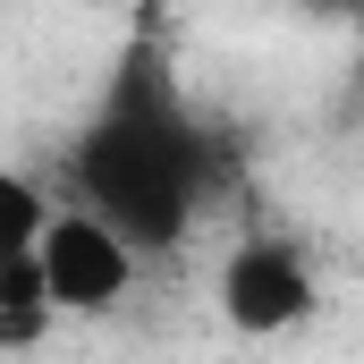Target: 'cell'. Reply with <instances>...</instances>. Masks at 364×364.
Segmentation results:
<instances>
[{"label": "cell", "mask_w": 364, "mask_h": 364, "mask_svg": "<svg viewBox=\"0 0 364 364\" xmlns=\"http://www.w3.org/2000/svg\"><path fill=\"white\" fill-rule=\"evenodd\" d=\"M212 296H220V322H229L237 339H288V331L314 322L322 279H314V263H305L296 237H263V229H255V237H237V246L220 255Z\"/></svg>", "instance_id": "7a4b0ae2"}, {"label": "cell", "mask_w": 364, "mask_h": 364, "mask_svg": "<svg viewBox=\"0 0 364 364\" xmlns=\"http://www.w3.org/2000/svg\"><path fill=\"white\" fill-rule=\"evenodd\" d=\"M43 220H51V195H43V186L26 178V170H0V272L34 255Z\"/></svg>", "instance_id": "5b68a950"}, {"label": "cell", "mask_w": 364, "mask_h": 364, "mask_svg": "<svg viewBox=\"0 0 364 364\" xmlns=\"http://www.w3.org/2000/svg\"><path fill=\"white\" fill-rule=\"evenodd\" d=\"M356 153H364V144H356Z\"/></svg>", "instance_id": "ba28073f"}, {"label": "cell", "mask_w": 364, "mask_h": 364, "mask_svg": "<svg viewBox=\"0 0 364 364\" xmlns=\"http://www.w3.org/2000/svg\"><path fill=\"white\" fill-rule=\"evenodd\" d=\"M34 263H43V288H51V314H119L136 296V246L85 212V203H51L43 237H34Z\"/></svg>", "instance_id": "3957f363"}, {"label": "cell", "mask_w": 364, "mask_h": 364, "mask_svg": "<svg viewBox=\"0 0 364 364\" xmlns=\"http://www.w3.org/2000/svg\"><path fill=\"white\" fill-rule=\"evenodd\" d=\"M212 195V144L178 110L170 77L153 60H127V77L77 136V203L102 212L136 255L178 246Z\"/></svg>", "instance_id": "6da1fadb"}, {"label": "cell", "mask_w": 364, "mask_h": 364, "mask_svg": "<svg viewBox=\"0 0 364 364\" xmlns=\"http://www.w3.org/2000/svg\"><path fill=\"white\" fill-rule=\"evenodd\" d=\"M339 9H348V26H356V34H364V0H339Z\"/></svg>", "instance_id": "8992f818"}, {"label": "cell", "mask_w": 364, "mask_h": 364, "mask_svg": "<svg viewBox=\"0 0 364 364\" xmlns=\"http://www.w3.org/2000/svg\"><path fill=\"white\" fill-rule=\"evenodd\" d=\"M110 9H119V0H110Z\"/></svg>", "instance_id": "52a82bcc"}, {"label": "cell", "mask_w": 364, "mask_h": 364, "mask_svg": "<svg viewBox=\"0 0 364 364\" xmlns=\"http://www.w3.org/2000/svg\"><path fill=\"white\" fill-rule=\"evenodd\" d=\"M60 314H51V288H43V263L26 255V263H9L0 272V356H26V348H43V331H51Z\"/></svg>", "instance_id": "277c9868"}]
</instances>
